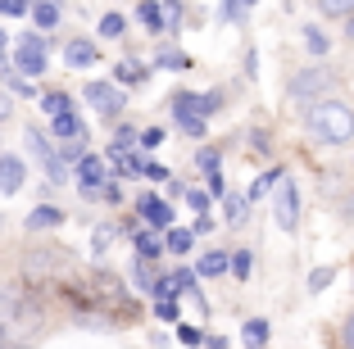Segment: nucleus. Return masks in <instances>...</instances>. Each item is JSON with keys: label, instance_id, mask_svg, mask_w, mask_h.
<instances>
[{"label": "nucleus", "instance_id": "f257e3e1", "mask_svg": "<svg viewBox=\"0 0 354 349\" xmlns=\"http://www.w3.org/2000/svg\"><path fill=\"white\" fill-rule=\"evenodd\" d=\"M304 132L323 145H345L354 141V109L345 100H313L304 113Z\"/></svg>", "mask_w": 354, "mask_h": 349}, {"label": "nucleus", "instance_id": "f03ea898", "mask_svg": "<svg viewBox=\"0 0 354 349\" xmlns=\"http://www.w3.org/2000/svg\"><path fill=\"white\" fill-rule=\"evenodd\" d=\"M218 109V95H196V91H177L173 95V113L187 136H205V118Z\"/></svg>", "mask_w": 354, "mask_h": 349}, {"label": "nucleus", "instance_id": "7ed1b4c3", "mask_svg": "<svg viewBox=\"0 0 354 349\" xmlns=\"http://www.w3.org/2000/svg\"><path fill=\"white\" fill-rule=\"evenodd\" d=\"M23 141H28L32 159H37V164L46 168V177H50L55 186H59V182H68V164H64V159H59V150H55V145H50V136H46L41 127H28V132H23Z\"/></svg>", "mask_w": 354, "mask_h": 349}, {"label": "nucleus", "instance_id": "20e7f679", "mask_svg": "<svg viewBox=\"0 0 354 349\" xmlns=\"http://www.w3.org/2000/svg\"><path fill=\"white\" fill-rule=\"evenodd\" d=\"M272 218H277L281 232H295L300 227V191L286 173L277 177V191H272Z\"/></svg>", "mask_w": 354, "mask_h": 349}, {"label": "nucleus", "instance_id": "39448f33", "mask_svg": "<svg viewBox=\"0 0 354 349\" xmlns=\"http://www.w3.org/2000/svg\"><path fill=\"white\" fill-rule=\"evenodd\" d=\"M336 86V77L327 68H300L291 77V86H286V95H291L295 104H309V100H318L323 91H332Z\"/></svg>", "mask_w": 354, "mask_h": 349}, {"label": "nucleus", "instance_id": "423d86ee", "mask_svg": "<svg viewBox=\"0 0 354 349\" xmlns=\"http://www.w3.org/2000/svg\"><path fill=\"white\" fill-rule=\"evenodd\" d=\"M86 104H91L100 118H118V113L127 109V95H123V86H114V82H86Z\"/></svg>", "mask_w": 354, "mask_h": 349}, {"label": "nucleus", "instance_id": "0eeeda50", "mask_svg": "<svg viewBox=\"0 0 354 349\" xmlns=\"http://www.w3.org/2000/svg\"><path fill=\"white\" fill-rule=\"evenodd\" d=\"M46 37L41 32H28V37H23L19 41V50H14V64H19V73H32V77H41L46 73Z\"/></svg>", "mask_w": 354, "mask_h": 349}, {"label": "nucleus", "instance_id": "6e6552de", "mask_svg": "<svg viewBox=\"0 0 354 349\" xmlns=\"http://www.w3.org/2000/svg\"><path fill=\"white\" fill-rule=\"evenodd\" d=\"M73 173H77V191H82L86 200H100V191H104V154H82L73 164Z\"/></svg>", "mask_w": 354, "mask_h": 349}, {"label": "nucleus", "instance_id": "1a4fd4ad", "mask_svg": "<svg viewBox=\"0 0 354 349\" xmlns=\"http://www.w3.org/2000/svg\"><path fill=\"white\" fill-rule=\"evenodd\" d=\"M28 182V164L19 154H0V196H19Z\"/></svg>", "mask_w": 354, "mask_h": 349}, {"label": "nucleus", "instance_id": "9d476101", "mask_svg": "<svg viewBox=\"0 0 354 349\" xmlns=\"http://www.w3.org/2000/svg\"><path fill=\"white\" fill-rule=\"evenodd\" d=\"M95 59H100V46H91L86 37H73V41L64 46V64L68 68H91Z\"/></svg>", "mask_w": 354, "mask_h": 349}, {"label": "nucleus", "instance_id": "9b49d317", "mask_svg": "<svg viewBox=\"0 0 354 349\" xmlns=\"http://www.w3.org/2000/svg\"><path fill=\"white\" fill-rule=\"evenodd\" d=\"M136 214H141V223H150V232H159V227L173 223V209H168L164 200H155V196H141V200H136Z\"/></svg>", "mask_w": 354, "mask_h": 349}, {"label": "nucleus", "instance_id": "f8f14e48", "mask_svg": "<svg viewBox=\"0 0 354 349\" xmlns=\"http://www.w3.org/2000/svg\"><path fill=\"white\" fill-rule=\"evenodd\" d=\"M50 132L59 136V141H86V127H82L77 113H59V118L50 123Z\"/></svg>", "mask_w": 354, "mask_h": 349}, {"label": "nucleus", "instance_id": "ddd939ff", "mask_svg": "<svg viewBox=\"0 0 354 349\" xmlns=\"http://www.w3.org/2000/svg\"><path fill=\"white\" fill-rule=\"evenodd\" d=\"M196 272L200 277H223V272H232V258L223 254V249H209V254H200Z\"/></svg>", "mask_w": 354, "mask_h": 349}, {"label": "nucleus", "instance_id": "4468645a", "mask_svg": "<svg viewBox=\"0 0 354 349\" xmlns=\"http://www.w3.org/2000/svg\"><path fill=\"white\" fill-rule=\"evenodd\" d=\"M114 77H118L123 86H146V82H150V68H146V64H136V59H123V64L114 68Z\"/></svg>", "mask_w": 354, "mask_h": 349}, {"label": "nucleus", "instance_id": "2eb2a0df", "mask_svg": "<svg viewBox=\"0 0 354 349\" xmlns=\"http://www.w3.org/2000/svg\"><path fill=\"white\" fill-rule=\"evenodd\" d=\"M223 200H227V205H223V209H227V227H241L245 214H250V196H245V191H227Z\"/></svg>", "mask_w": 354, "mask_h": 349}, {"label": "nucleus", "instance_id": "dca6fc26", "mask_svg": "<svg viewBox=\"0 0 354 349\" xmlns=\"http://www.w3.org/2000/svg\"><path fill=\"white\" fill-rule=\"evenodd\" d=\"M159 254H164V240H159L155 232H150V227H141V232H136V258H146V263H155Z\"/></svg>", "mask_w": 354, "mask_h": 349}, {"label": "nucleus", "instance_id": "f3484780", "mask_svg": "<svg viewBox=\"0 0 354 349\" xmlns=\"http://www.w3.org/2000/svg\"><path fill=\"white\" fill-rule=\"evenodd\" d=\"M32 23L50 32L59 23V0H32Z\"/></svg>", "mask_w": 354, "mask_h": 349}, {"label": "nucleus", "instance_id": "a211bd4d", "mask_svg": "<svg viewBox=\"0 0 354 349\" xmlns=\"http://www.w3.org/2000/svg\"><path fill=\"white\" fill-rule=\"evenodd\" d=\"M59 223H64V214L55 205H41V209H32V214H28L32 232H50V227H59Z\"/></svg>", "mask_w": 354, "mask_h": 349}, {"label": "nucleus", "instance_id": "6ab92c4d", "mask_svg": "<svg viewBox=\"0 0 354 349\" xmlns=\"http://www.w3.org/2000/svg\"><path fill=\"white\" fill-rule=\"evenodd\" d=\"M241 340H245L250 349H263V345H268V322H263V318H250L245 327H241Z\"/></svg>", "mask_w": 354, "mask_h": 349}, {"label": "nucleus", "instance_id": "aec40b11", "mask_svg": "<svg viewBox=\"0 0 354 349\" xmlns=\"http://www.w3.org/2000/svg\"><path fill=\"white\" fill-rule=\"evenodd\" d=\"M304 50L323 59V55L332 50V41H327V32H323V28H313V23H309V28H304Z\"/></svg>", "mask_w": 354, "mask_h": 349}, {"label": "nucleus", "instance_id": "412c9836", "mask_svg": "<svg viewBox=\"0 0 354 349\" xmlns=\"http://www.w3.org/2000/svg\"><path fill=\"white\" fill-rule=\"evenodd\" d=\"M141 23H146L150 32H164V5H159V0H141Z\"/></svg>", "mask_w": 354, "mask_h": 349}, {"label": "nucleus", "instance_id": "4be33fe9", "mask_svg": "<svg viewBox=\"0 0 354 349\" xmlns=\"http://www.w3.org/2000/svg\"><path fill=\"white\" fill-rule=\"evenodd\" d=\"M41 109L50 113V118H59V113H73V95H64V91H50V95H41Z\"/></svg>", "mask_w": 354, "mask_h": 349}, {"label": "nucleus", "instance_id": "5701e85b", "mask_svg": "<svg viewBox=\"0 0 354 349\" xmlns=\"http://www.w3.org/2000/svg\"><path fill=\"white\" fill-rule=\"evenodd\" d=\"M254 10V0H223V23H245Z\"/></svg>", "mask_w": 354, "mask_h": 349}, {"label": "nucleus", "instance_id": "b1692460", "mask_svg": "<svg viewBox=\"0 0 354 349\" xmlns=\"http://www.w3.org/2000/svg\"><path fill=\"white\" fill-rule=\"evenodd\" d=\"M114 236H118V232H114V223L95 227V232H91V254H104V249L114 245Z\"/></svg>", "mask_w": 354, "mask_h": 349}, {"label": "nucleus", "instance_id": "393cba45", "mask_svg": "<svg viewBox=\"0 0 354 349\" xmlns=\"http://www.w3.org/2000/svg\"><path fill=\"white\" fill-rule=\"evenodd\" d=\"M191 240H196V232H168V236H164V249H168V254H187Z\"/></svg>", "mask_w": 354, "mask_h": 349}, {"label": "nucleus", "instance_id": "a878e982", "mask_svg": "<svg viewBox=\"0 0 354 349\" xmlns=\"http://www.w3.org/2000/svg\"><path fill=\"white\" fill-rule=\"evenodd\" d=\"M332 281H336V267H313V272H309V290H313V295H323Z\"/></svg>", "mask_w": 354, "mask_h": 349}, {"label": "nucleus", "instance_id": "bb28decb", "mask_svg": "<svg viewBox=\"0 0 354 349\" xmlns=\"http://www.w3.org/2000/svg\"><path fill=\"white\" fill-rule=\"evenodd\" d=\"M232 272H236L241 281H250V272H254V254H250V249H241V254H232Z\"/></svg>", "mask_w": 354, "mask_h": 349}, {"label": "nucleus", "instance_id": "cd10ccee", "mask_svg": "<svg viewBox=\"0 0 354 349\" xmlns=\"http://www.w3.org/2000/svg\"><path fill=\"white\" fill-rule=\"evenodd\" d=\"M318 10L327 19H345V14H354V0H318Z\"/></svg>", "mask_w": 354, "mask_h": 349}, {"label": "nucleus", "instance_id": "c85d7f7f", "mask_svg": "<svg viewBox=\"0 0 354 349\" xmlns=\"http://www.w3.org/2000/svg\"><path fill=\"white\" fill-rule=\"evenodd\" d=\"M277 177H281V173H263V177H259V182H254V186H250V191H245V196H250V205H254V200H263V196H268L272 186H277Z\"/></svg>", "mask_w": 354, "mask_h": 349}, {"label": "nucleus", "instance_id": "c756f323", "mask_svg": "<svg viewBox=\"0 0 354 349\" xmlns=\"http://www.w3.org/2000/svg\"><path fill=\"white\" fill-rule=\"evenodd\" d=\"M196 164H200V173L209 177V173H218L223 159H218V150H200V154H196Z\"/></svg>", "mask_w": 354, "mask_h": 349}, {"label": "nucleus", "instance_id": "7c9ffc66", "mask_svg": "<svg viewBox=\"0 0 354 349\" xmlns=\"http://www.w3.org/2000/svg\"><path fill=\"white\" fill-rule=\"evenodd\" d=\"M132 281H136L141 290H155V281H150V263H146V258H136V267H132Z\"/></svg>", "mask_w": 354, "mask_h": 349}, {"label": "nucleus", "instance_id": "2f4dec72", "mask_svg": "<svg viewBox=\"0 0 354 349\" xmlns=\"http://www.w3.org/2000/svg\"><path fill=\"white\" fill-rule=\"evenodd\" d=\"M159 64H164V68H191V59L182 50H159Z\"/></svg>", "mask_w": 354, "mask_h": 349}, {"label": "nucleus", "instance_id": "473e14b6", "mask_svg": "<svg viewBox=\"0 0 354 349\" xmlns=\"http://www.w3.org/2000/svg\"><path fill=\"white\" fill-rule=\"evenodd\" d=\"M100 37H123V19H118V14H104L100 19Z\"/></svg>", "mask_w": 354, "mask_h": 349}, {"label": "nucleus", "instance_id": "72a5a7b5", "mask_svg": "<svg viewBox=\"0 0 354 349\" xmlns=\"http://www.w3.org/2000/svg\"><path fill=\"white\" fill-rule=\"evenodd\" d=\"M155 318H164V322H182V318H177V304H173V299H155Z\"/></svg>", "mask_w": 354, "mask_h": 349}, {"label": "nucleus", "instance_id": "f704fd0d", "mask_svg": "<svg viewBox=\"0 0 354 349\" xmlns=\"http://www.w3.org/2000/svg\"><path fill=\"white\" fill-rule=\"evenodd\" d=\"M28 10H32V0H0V14H10V19H19Z\"/></svg>", "mask_w": 354, "mask_h": 349}, {"label": "nucleus", "instance_id": "c9c22d12", "mask_svg": "<svg viewBox=\"0 0 354 349\" xmlns=\"http://www.w3.org/2000/svg\"><path fill=\"white\" fill-rule=\"evenodd\" d=\"M209 200H214L209 191H187V205L196 209V214H205V209H209Z\"/></svg>", "mask_w": 354, "mask_h": 349}, {"label": "nucleus", "instance_id": "e433bc0d", "mask_svg": "<svg viewBox=\"0 0 354 349\" xmlns=\"http://www.w3.org/2000/svg\"><path fill=\"white\" fill-rule=\"evenodd\" d=\"M177 340H182V345H200L205 336H200L196 327H187V322H177Z\"/></svg>", "mask_w": 354, "mask_h": 349}, {"label": "nucleus", "instance_id": "4c0bfd02", "mask_svg": "<svg viewBox=\"0 0 354 349\" xmlns=\"http://www.w3.org/2000/svg\"><path fill=\"white\" fill-rule=\"evenodd\" d=\"M100 200H104V205H118V200H123V186H118V182H104Z\"/></svg>", "mask_w": 354, "mask_h": 349}, {"label": "nucleus", "instance_id": "58836bf2", "mask_svg": "<svg viewBox=\"0 0 354 349\" xmlns=\"http://www.w3.org/2000/svg\"><path fill=\"white\" fill-rule=\"evenodd\" d=\"M159 141H164V132H159V127H146V132H141V150H155Z\"/></svg>", "mask_w": 354, "mask_h": 349}, {"label": "nucleus", "instance_id": "ea45409f", "mask_svg": "<svg viewBox=\"0 0 354 349\" xmlns=\"http://www.w3.org/2000/svg\"><path fill=\"white\" fill-rule=\"evenodd\" d=\"M5 82H10V91H19V95H32V91H37V86H32V82H23L19 73H10V77H5Z\"/></svg>", "mask_w": 354, "mask_h": 349}, {"label": "nucleus", "instance_id": "a19ab883", "mask_svg": "<svg viewBox=\"0 0 354 349\" xmlns=\"http://www.w3.org/2000/svg\"><path fill=\"white\" fill-rule=\"evenodd\" d=\"M141 177H150V182H168V168L164 164H146V168H141Z\"/></svg>", "mask_w": 354, "mask_h": 349}, {"label": "nucleus", "instance_id": "79ce46f5", "mask_svg": "<svg viewBox=\"0 0 354 349\" xmlns=\"http://www.w3.org/2000/svg\"><path fill=\"white\" fill-rule=\"evenodd\" d=\"M209 196H214V200L227 196V186H223V173H209Z\"/></svg>", "mask_w": 354, "mask_h": 349}, {"label": "nucleus", "instance_id": "37998d69", "mask_svg": "<svg viewBox=\"0 0 354 349\" xmlns=\"http://www.w3.org/2000/svg\"><path fill=\"white\" fill-rule=\"evenodd\" d=\"M191 232H196V236H209V232H214V218H209V214H200V218H196V227H191Z\"/></svg>", "mask_w": 354, "mask_h": 349}, {"label": "nucleus", "instance_id": "c03bdc74", "mask_svg": "<svg viewBox=\"0 0 354 349\" xmlns=\"http://www.w3.org/2000/svg\"><path fill=\"white\" fill-rule=\"evenodd\" d=\"M345 349H354V313H350V322H345Z\"/></svg>", "mask_w": 354, "mask_h": 349}, {"label": "nucleus", "instance_id": "a18cd8bd", "mask_svg": "<svg viewBox=\"0 0 354 349\" xmlns=\"http://www.w3.org/2000/svg\"><path fill=\"white\" fill-rule=\"evenodd\" d=\"M209 340V349H227V340H223V336H205Z\"/></svg>", "mask_w": 354, "mask_h": 349}, {"label": "nucleus", "instance_id": "49530a36", "mask_svg": "<svg viewBox=\"0 0 354 349\" xmlns=\"http://www.w3.org/2000/svg\"><path fill=\"white\" fill-rule=\"evenodd\" d=\"M345 37L354 41V14H345Z\"/></svg>", "mask_w": 354, "mask_h": 349}, {"label": "nucleus", "instance_id": "de8ad7c7", "mask_svg": "<svg viewBox=\"0 0 354 349\" xmlns=\"http://www.w3.org/2000/svg\"><path fill=\"white\" fill-rule=\"evenodd\" d=\"M0 118H10V100L5 95H0Z\"/></svg>", "mask_w": 354, "mask_h": 349}, {"label": "nucleus", "instance_id": "09e8293b", "mask_svg": "<svg viewBox=\"0 0 354 349\" xmlns=\"http://www.w3.org/2000/svg\"><path fill=\"white\" fill-rule=\"evenodd\" d=\"M345 214H354V200H345Z\"/></svg>", "mask_w": 354, "mask_h": 349}, {"label": "nucleus", "instance_id": "8fccbe9b", "mask_svg": "<svg viewBox=\"0 0 354 349\" xmlns=\"http://www.w3.org/2000/svg\"><path fill=\"white\" fill-rule=\"evenodd\" d=\"M0 55H5V32H0Z\"/></svg>", "mask_w": 354, "mask_h": 349}, {"label": "nucleus", "instance_id": "3c124183", "mask_svg": "<svg viewBox=\"0 0 354 349\" xmlns=\"http://www.w3.org/2000/svg\"><path fill=\"white\" fill-rule=\"evenodd\" d=\"M0 349H5V336H0Z\"/></svg>", "mask_w": 354, "mask_h": 349}, {"label": "nucleus", "instance_id": "603ef678", "mask_svg": "<svg viewBox=\"0 0 354 349\" xmlns=\"http://www.w3.org/2000/svg\"><path fill=\"white\" fill-rule=\"evenodd\" d=\"M168 5H177V0H168Z\"/></svg>", "mask_w": 354, "mask_h": 349}]
</instances>
